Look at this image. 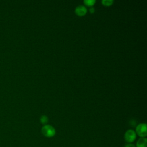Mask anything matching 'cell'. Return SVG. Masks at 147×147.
<instances>
[{
  "mask_svg": "<svg viewBox=\"0 0 147 147\" xmlns=\"http://www.w3.org/2000/svg\"><path fill=\"white\" fill-rule=\"evenodd\" d=\"M41 133L47 137H52L55 136L56 131L53 126L49 125H45L41 128Z\"/></svg>",
  "mask_w": 147,
  "mask_h": 147,
  "instance_id": "6da1fadb",
  "label": "cell"
},
{
  "mask_svg": "<svg viewBox=\"0 0 147 147\" xmlns=\"http://www.w3.org/2000/svg\"><path fill=\"white\" fill-rule=\"evenodd\" d=\"M136 131L140 137H145L147 136V128L146 123H140L136 129Z\"/></svg>",
  "mask_w": 147,
  "mask_h": 147,
  "instance_id": "7a4b0ae2",
  "label": "cell"
},
{
  "mask_svg": "<svg viewBox=\"0 0 147 147\" xmlns=\"http://www.w3.org/2000/svg\"><path fill=\"white\" fill-rule=\"evenodd\" d=\"M125 140L127 143L133 142L136 138V133L133 130H128L125 133Z\"/></svg>",
  "mask_w": 147,
  "mask_h": 147,
  "instance_id": "3957f363",
  "label": "cell"
},
{
  "mask_svg": "<svg viewBox=\"0 0 147 147\" xmlns=\"http://www.w3.org/2000/svg\"><path fill=\"white\" fill-rule=\"evenodd\" d=\"M87 10L86 7L83 5H79L75 9V14L79 16H83L86 15V14L87 13Z\"/></svg>",
  "mask_w": 147,
  "mask_h": 147,
  "instance_id": "277c9868",
  "label": "cell"
},
{
  "mask_svg": "<svg viewBox=\"0 0 147 147\" xmlns=\"http://www.w3.org/2000/svg\"><path fill=\"white\" fill-rule=\"evenodd\" d=\"M147 139L145 137H141L138 139L136 143V147H146Z\"/></svg>",
  "mask_w": 147,
  "mask_h": 147,
  "instance_id": "5b68a950",
  "label": "cell"
},
{
  "mask_svg": "<svg viewBox=\"0 0 147 147\" xmlns=\"http://www.w3.org/2000/svg\"><path fill=\"white\" fill-rule=\"evenodd\" d=\"M114 1L113 0H102V3L106 6H110L113 5Z\"/></svg>",
  "mask_w": 147,
  "mask_h": 147,
  "instance_id": "8992f818",
  "label": "cell"
},
{
  "mask_svg": "<svg viewBox=\"0 0 147 147\" xmlns=\"http://www.w3.org/2000/svg\"><path fill=\"white\" fill-rule=\"evenodd\" d=\"M84 3L88 6H92L95 3V0H84L83 1Z\"/></svg>",
  "mask_w": 147,
  "mask_h": 147,
  "instance_id": "52a82bcc",
  "label": "cell"
},
{
  "mask_svg": "<svg viewBox=\"0 0 147 147\" xmlns=\"http://www.w3.org/2000/svg\"><path fill=\"white\" fill-rule=\"evenodd\" d=\"M40 120V122H41V123H42L44 125H45L46 123H47V122L48 121V118L46 115H43L41 116Z\"/></svg>",
  "mask_w": 147,
  "mask_h": 147,
  "instance_id": "ba28073f",
  "label": "cell"
},
{
  "mask_svg": "<svg viewBox=\"0 0 147 147\" xmlns=\"http://www.w3.org/2000/svg\"><path fill=\"white\" fill-rule=\"evenodd\" d=\"M123 147H136L133 144H127Z\"/></svg>",
  "mask_w": 147,
  "mask_h": 147,
  "instance_id": "9c48e42d",
  "label": "cell"
},
{
  "mask_svg": "<svg viewBox=\"0 0 147 147\" xmlns=\"http://www.w3.org/2000/svg\"><path fill=\"white\" fill-rule=\"evenodd\" d=\"M89 11L91 13H94L95 12V9L93 7H91L90 9H89Z\"/></svg>",
  "mask_w": 147,
  "mask_h": 147,
  "instance_id": "30bf717a",
  "label": "cell"
}]
</instances>
